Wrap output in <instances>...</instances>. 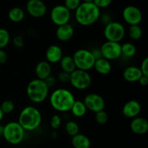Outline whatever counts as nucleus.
<instances>
[{
  "instance_id": "f257e3e1",
  "label": "nucleus",
  "mask_w": 148,
  "mask_h": 148,
  "mask_svg": "<svg viewBox=\"0 0 148 148\" xmlns=\"http://www.w3.org/2000/svg\"><path fill=\"white\" fill-rule=\"evenodd\" d=\"M75 100L73 93L64 88L55 89L52 91L49 98L51 106L59 113H67L70 111Z\"/></svg>"
},
{
  "instance_id": "f03ea898",
  "label": "nucleus",
  "mask_w": 148,
  "mask_h": 148,
  "mask_svg": "<svg viewBox=\"0 0 148 148\" xmlns=\"http://www.w3.org/2000/svg\"><path fill=\"white\" fill-rule=\"evenodd\" d=\"M101 14V10L93 2H82L75 11V17L80 26H90L99 20Z\"/></svg>"
},
{
  "instance_id": "7ed1b4c3",
  "label": "nucleus",
  "mask_w": 148,
  "mask_h": 148,
  "mask_svg": "<svg viewBox=\"0 0 148 148\" xmlns=\"http://www.w3.org/2000/svg\"><path fill=\"white\" fill-rule=\"evenodd\" d=\"M42 121V115L37 107L32 105L25 107L18 116V122L25 131H32L40 126Z\"/></svg>"
},
{
  "instance_id": "20e7f679",
  "label": "nucleus",
  "mask_w": 148,
  "mask_h": 148,
  "mask_svg": "<svg viewBox=\"0 0 148 148\" xmlns=\"http://www.w3.org/2000/svg\"><path fill=\"white\" fill-rule=\"evenodd\" d=\"M49 87L43 80L35 78L29 82L26 89L27 97L34 103H41L46 100L49 96Z\"/></svg>"
},
{
  "instance_id": "39448f33",
  "label": "nucleus",
  "mask_w": 148,
  "mask_h": 148,
  "mask_svg": "<svg viewBox=\"0 0 148 148\" xmlns=\"http://www.w3.org/2000/svg\"><path fill=\"white\" fill-rule=\"evenodd\" d=\"M25 131L17 121H10L4 126L2 136L10 145H17L25 138Z\"/></svg>"
},
{
  "instance_id": "423d86ee",
  "label": "nucleus",
  "mask_w": 148,
  "mask_h": 148,
  "mask_svg": "<svg viewBox=\"0 0 148 148\" xmlns=\"http://www.w3.org/2000/svg\"><path fill=\"white\" fill-rule=\"evenodd\" d=\"M72 58L77 69L88 71L93 68L95 59L90 50L86 49H77L74 53Z\"/></svg>"
},
{
  "instance_id": "0eeeda50",
  "label": "nucleus",
  "mask_w": 148,
  "mask_h": 148,
  "mask_svg": "<svg viewBox=\"0 0 148 148\" xmlns=\"http://www.w3.org/2000/svg\"><path fill=\"white\" fill-rule=\"evenodd\" d=\"M103 34L107 41L120 43L125 36L126 30L119 22L111 21L105 26Z\"/></svg>"
},
{
  "instance_id": "6e6552de",
  "label": "nucleus",
  "mask_w": 148,
  "mask_h": 148,
  "mask_svg": "<svg viewBox=\"0 0 148 148\" xmlns=\"http://www.w3.org/2000/svg\"><path fill=\"white\" fill-rule=\"evenodd\" d=\"M69 83L77 90H85L90 86L92 78L88 71L76 69L70 73Z\"/></svg>"
},
{
  "instance_id": "1a4fd4ad",
  "label": "nucleus",
  "mask_w": 148,
  "mask_h": 148,
  "mask_svg": "<svg viewBox=\"0 0 148 148\" xmlns=\"http://www.w3.org/2000/svg\"><path fill=\"white\" fill-rule=\"evenodd\" d=\"M50 17L53 24L57 26H62L69 23L71 12L64 4H59L53 7L51 10Z\"/></svg>"
},
{
  "instance_id": "9d476101",
  "label": "nucleus",
  "mask_w": 148,
  "mask_h": 148,
  "mask_svg": "<svg viewBox=\"0 0 148 148\" xmlns=\"http://www.w3.org/2000/svg\"><path fill=\"white\" fill-rule=\"evenodd\" d=\"M102 57L108 60H115L121 57V44L119 42L106 41L100 48Z\"/></svg>"
},
{
  "instance_id": "9b49d317",
  "label": "nucleus",
  "mask_w": 148,
  "mask_h": 148,
  "mask_svg": "<svg viewBox=\"0 0 148 148\" xmlns=\"http://www.w3.org/2000/svg\"><path fill=\"white\" fill-rule=\"evenodd\" d=\"M122 17L124 21L130 26L140 25L143 20V13L138 7L129 5L123 10Z\"/></svg>"
},
{
  "instance_id": "f8f14e48",
  "label": "nucleus",
  "mask_w": 148,
  "mask_h": 148,
  "mask_svg": "<svg viewBox=\"0 0 148 148\" xmlns=\"http://www.w3.org/2000/svg\"><path fill=\"white\" fill-rule=\"evenodd\" d=\"M87 110L93 113L103 110L105 108V100L101 95L95 93L87 94L83 100Z\"/></svg>"
},
{
  "instance_id": "ddd939ff",
  "label": "nucleus",
  "mask_w": 148,
  "mask_h": 148,
  "mask_svg": "<svg viewBox=\"0 0 148 148\" xmlns=\"http://www.w3.org/2000/svg\"><path fill=\"white\" fill-rule=\"evenodd\" d=\"M26 10L31 17L40 18L47 12V7L42 0H27Z\"/></svg>"
},
{
  "instance_id": "4468645a",
  "label": "nucleus",
  "mask_w": 148,
  "mask_h": 148,
  "mask_svg": "<svg viewBox=\"0 0 148 148\" xmlns=\"http://www.w3.org/2000/svg\"><path fill=\"white\" fill-rule=\"evenodd\" d=\"M141 112V104L134 100H130L124 104L122 107V114L128 118H134L139 115Z\"/></svg>"
},
{
  "instance_id": "2eb2a0df",
  "label": "nucleus",
  "mask_w": 148,
  "mask_h": 148,
  "mask_svg": "<svg viewBox=\"0 0 148 148\" xmlns=\"http://www.w3.org/2000/svg\"><path fill=\"white\" fill-rule=\"evenodd\" d=\"M74 33H75V29L69 23L58 26L56 30V38L62 42L68 41L70 40L73 37Z\"/></svg>"
},
{
  "instance_id": "dca6fc26",
  "label": "nucleus",
  "mask_w": 148,
  "mask_h": 148,
  "mask_svg": "<svg viewBox=\"0 0 148 148\" xmlns=\"http://www.w3.org/2000/svg\"><path fill=\"white\" fill-rule=\"evenodd\" d=\"M130 128L133 133L136 134H145L148 131V122L147 119L140 116L134 118L130 123Z\"/></svg>"
},
{
  "instance_id": "f3484780",
  "label": "nucleus",
  "mask_w": 148,
  "mask_h": 148,
  "mask_svg": "<svg viewBox=\"0 0 148 148\" xmlns=\"http://www.w3.org/2000/svg\"><path fill=\"white\" fill-rule=\"evenodd\" d=\"M63 56L62 49L58 45H51L47 48L46 51V61L50 64L58 63Z\"/></svg>"
},
{
  "instance_id": "a211bd4d",
  "label": "nucleus",
  "mask_w": 148,
  "mask_h": 148,
  "mask_svg": "<svg viewBox=\"0 0 148 148\" xmlns=\"http://www.w3.org/2000/svg\"><path fill=\"white\" fill-rule=\"evenodd\" d=\"M142 75L143 73L140 68L134 65L127 67L123 71V78L125 81L130 83L138 82Z\"/></svg>"
},
{
  "instance_id": "6ab92c4d",
  "label": "nucleus",
  "mask_w": 148,
  "mask_h": 148,
  "mask_svg": "<svg viewBox=\"0 0 148 148\" xmlns=\"http://www.w3.org/2000/svg\"><path fill=\"white\" fill-rule=\"evenodd\" d=\"M51 65L46 60H43L37 63L35 68V73L37 78L44 80L51 75Z\"/></svg>"
},
{
  "instance_id": "aec40b11",
  "label": "nucleus",
  "mask_w": 148,
  "mask_h": 148,
  "mask_svg": "<svg viewBox=\"0 0 148 148\" xmlns=\"http://www.w3.org/2000/svg\"><path fill=\"white\" fill-rule=\"evenodd\" d=\"M93 68H95V71L101 75H108L111 71L112 65L109 60L101 57L95 61Z\"/></svg>"
},
{
  "instance_id": "412c9836",
  "label": "nucleus",
  "mask_w": 148,
  "mask_h": 148,
  "mask_svg": "<svg viewBox=\"0 0 148 148\" xmlns=\"http://www.w3.org/2000/svg\"><path fill=\"white\" fill-rule=\"evenodd\" d=\"M72 145L74 148H90L91 145L90 140L86 135L83 133H77L72 136Z\"/></svg>"
},
{
  "instance_id": "4be33fe9",
  "label": "nucleus",
  "mask_w": 148,
  "mask_h": 148,
  "mask_svg": "<svg viewBox=\"0 0 148 148\" xmlns=\"http://www.w3.org/2000/svg\"><path fill=\"white\" fill-rule=\"evenodd\" d=\"M59 64H60L62 71L68 73H71L77 69L72 56H70V55H64L62 57L61 60L59 61Z\"/></svg>"
},
{
  "instance_id": "5701e85b",
  "label": "nucleus",
  "mask_w": 148,
  "mask_h": 148,
  "mask_svg": "<svg viewBox=\"0 0 148 148\" xmlns=\"http://www.w3.org/2000/svg\"><path fill=\"white\" fill-rule=\"evenodd\" d=\"M87 110H87V107L83 101L75 100L70 111L75 117L82 118L86 114Z\"/></svg>"
},
{
  "instance_id": "b1692460",
  "label": "nucleus",
  "mask_w": 148,
  "mask_h": 148,
  "mask_svg": "<svg viewBox=\"0 0 148 148\" xmlns=\"http://www.w3.org/2000/svg\"><path fill=\"white\" fill-rule=\"evenodd\" d=\"M8 17L13 23H20L25 17L24 10L18 7H13L9 11Z\"/></svg>"
},
{
  "instance_id": "393cba45",
  "label": "nucleus",
  "mask_w": 148,
  "mask_h": 148,
  "mask_svg": "<svg viewBox=\"0 0 148 148\" xmlns=\"http://www.w3.org/2000/svg\"><path fill=\"white\" fill-rule=\"evenodd\" d=\"M121 56L126 58L133 57L137 53V48L135 45L131 42H126L121 44Z\"/></svg>"
},
{
  "instance_id": "a878e982",
  "label": "nucleus",
  "mask_w": 148,
  "mask_h": 148,
  "mask_svg": "<svg viewBox=\"0 0 148 148\" xmlns=\"http://www.w3.org/2000/svg\"><path fill=\"white\" fill-rule=\"evenodd\" d=\"M128 35L132 40L137 41L141 39L143 36V29L140 25L130 26L128 30Z\"/></svg>"
},
{
  "instance_id": "bb28decb",
  "label": "nucleus",
  "mask_w": 148,
  "mask_h": 148,
  "mask_svg": "<svg viewBox=\"0 0 148 148\" xmlns=\"http://www.w3.org/2000/svg\"><path fill=\"white\" fill-rule=\"evenodd\" d=\"M65 131L69 136H74L79 133V126L76 121L69 120L65 124Z\"/></svg>"
},
{
  "instance_id": "cd10ccee",
  "label": "nucleus",
  "mask_w": 148,
  "mask_h": 148,
  "mask_svg": "<svg viewBox=\"0 0 148 148\" xmlns=\"http://www.w3.org/2000/svg\"><path fill=\"white\" fill-rule=\"evenodd\" d=\"M10 41V34L5 28H0V49H4Z\"/></svg>"
},
{
  "instance_id": "c85d7f7f",
  "label": "nucleus",
  "mask_w": 148,
  "mask_h": 148,
  "mask_svg": "<svg viewBox=\"0 0 148 148\" xmlns=\"http://www.w3.org/2000/svg\"><path fill=\"white\" fill-rule=\"evenodd\" d=\"M0 107L4 114H10L12 112L14 111V108H15V104L12 100H7L2 102Z\"/></svg>"
},
{
  "instance_id": "c756f323",
  "label": "nucleus",
  "mask_w": 148,
  "mask_h": 148,
  "mask_svg": "<svg viewBox=\"0 0 148 148\" xmlns=\"http://www.w3.org/2000/svg\"><path fill=\"white\" fill-rule=\"evenodd\" d=\"M95 115V120L98 124L104 125L108 122V113L105 111L104 110H100V111L96 112Z\"/></svg>"
},
{
  "instance_id": "7c9ffc66",
  "label": "nucleus",
  "mask_w": 148,
  "mask_h": 148,
  "mask_svg": "<svg viewBox=\"0 0 148 148\" xmlns=\"http://www.w3.org/2000/svg\"><path fill=\"white\" fill-rule=\"evenodd\" d=\"M62 119L59 115L54 114L51 116L50 120V126L54 130L59 129V127L62 125Z\"/></svg>"
},
{
  "instance_id": "2f4dec72",
  "label": "nucleus",
  "mask_w": 148,
  "mask_h": 148,
  "mask_svg": "<svg viewBox=\"0 0 148 148\" xmlns=\"http://www.w3.org/2000/svg\"><path fill=\"white\" fill-rule=\"evenodd\" d=\"M81 0H64V7L70 12L75 11L81 4Z\"/></svg>"
},
{
  "instance_id": "473e14b6",
  "label": "nucleus",
  "mask_w": 148,
  "mask_h": 148,
  "mask_svg": "<svg viewBox=\"0 0 148 148\" xmlns=\"http://www.w3.org/2000/svg\"><path fill=\"white\" fill-rule=\"evenodd\" d=\"M92 2L101 10L109 7L112 3V0H93Z\"/></svg>"
},
{
  "instance_id": "72a5a7b5",
  "label": "nucleus",
  "mask_w": 148,
  "mask_h": 148,
  "mask_svg": "<svg viewBox=\"0 0 148 148\" xmlns=\"http://www.w3.org/2000/svg\"><path fill=\"white\" fill-rule=\"evenodd\" d=\"M69 78H70V73L64 72V71H61L58 73L57 81H60V82L63 83V84H66V83L69 82Z\"/></svg>"
},
{
  "instance_id": "f704fd0d",
  "label": "nucleus",
  "mask_w": 148,
  "mask_h": 148,
  "mask_svg": "<svg viewBox=\"0 0 148 148\" xmlns=\"http://www.w3.org/2000/svg\"><path fill=\"white\" fill-rule=\"evenodd\" d=\"M43 81H44L46 86L49 87V89H50L56 85V83H57V78H56V77L53 76V75H50L49 76H48L46 79L43 80Z\"/></svg>"
},
{
  "instance_id": "c9c22d12",
  "label": "nucleus",
  "mask_w": 148,
  "mask_h": 148,
  "mask_svg": "<svg viewBox=\"0 0 148 148\" xmlns=\"http://www.w3.org/2000/svg\"><path fill=\"white\" fill-rule=\"evenodd\" d=\"M12 44L14 46L17 48H23L24 46V40L21 36H16L13 38Z\"/></svg>"
},
{
  "instance_id": "e433bc0d",
  "label": "nucleus",
  "mask_w": 148,
  "mask_h": 148,
  "mask_svg": "<svg viewBox=\"0 0 148 148\" xmlns=\"http://www.w3.org/2000/svg\"><path fill=\"white\" fill-rule=\"evenodd\" d=\"M143 75H148V58L145 57L142 62L141 65L140 67Z\"/></svg>"
},
{
  "instance_id": "4c0bfd02",
  "label": "nucleus",
  "mask_w": 148,
  "mask_h": 148,
  "mask_svg": "<svg viewBox=\"0 0 148 148\" xmlns=\"http://www.w3.org/2000/svg\"><path fill=\"white\" fill-rule=\"evenodd\" d=\"M7 60V55L4 49H0V65L4 64Z\"/></svg>"
},
{
  "instance_id": "58836bf2",
  "label": "nucleus",
  "mask_w": 148,
  "mask_h": 148,
  "mask_svg": "<svg viewBox=\"0 0 148 148\" xmlns=\"http://www.w3.org/2000/svg\"><path fill=\"white\" fill-rule=\"evenodd\" d=\"M99 19H101V21L103 22L106 25L108 24V23H110L111 21H112V20H111V16H110V15L108 14V13H105V14L103 15L101 14Z\"/></svg>"
},
{
  "instance_id": "ea45409f",
  "label": "nucleus",
  "mask_w": 148,
  "mask_h": 148,
  "mask_svg": "<svg viewBox=\"0 0 148 148\" xmlns=\"http://www.w3.org/2000/svg\"><path fill=\"white\" fill-rule=\"evenodd\" d=\"M138 83L143 86H145L148 84V75H143L139 79Z\"/></svg>"
},
{
  "instance_id": "a19ab883",
  "label": "nucleus",
  "mask_w": 148,
  "mask_h": 148,
  "mask_svg": "<svg viewBox=\"0 0 148 148\" xmlns=\"http://www.w3.org/2000/svg\"><path fill=\"white\" fill-rule=\"evenodd\" d=\"M91 52H92V55H93L95 60L102 57V55H101V50H100V49H92V50H91Z\"/></svg>"
},
{
  "instance_id": "79ce46f5",
  "label": "nucleus",
  "mask_w": 148,
  "mask_h": 148,
  "mask_svg": "<svg viewBox=\"0 0 148 148\" xmlns=\"http://www.w3.org/2000/svg\"><path fill=\"white\" fill-rule=\"evenodd\" d=\"M4 113H3L2 110H1V107H0V122L2 120L3 118H4Z\"/></svg>"
},
{
  "instance_id": "37998d69",
  "label": "nucleus",
  "mask_w": 148,
  "mask_h": 148,
  "mask_svg": "<svg viewBox=\"0 0 148 148\" xmlns=\"http://www.w3.org/2000/svg\"><path fill=\"white\" fill-rule=\"evenodd\" d=\"M3 129H4V126H2V125H0V136H2Z\"/></svg>"
},
{
  "instance_id": "c03bdc74",
  "label": "nucleus",
  "mask_w": 148,
  "mask_h": 148,
  "mask_svg": "<svg viewBox=\"0 0 148 148\" xmlns=\"http://www.w3.org/2000/svg\"><path fill=\"white\" fill-rule=\"evenodd\" d=\"M93 0H82V2H92Z\"/></svg>"
}]
</instances>
